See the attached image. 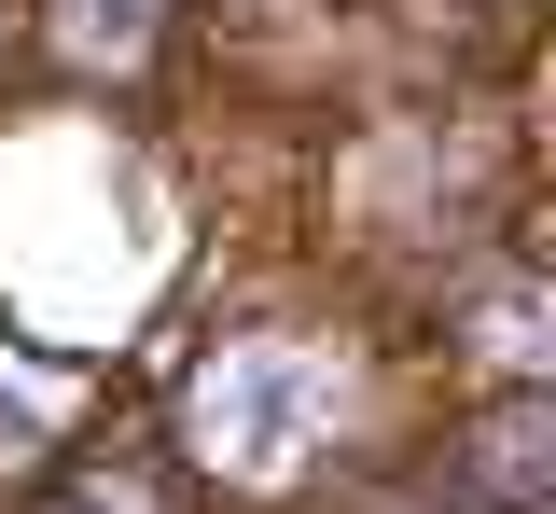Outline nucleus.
I'll use <instances>...</instances> for the list:
<instances>
[{"instance_id": "obj_1", "label": "nucleus", "mask_w": 556, "mask_h": 514, "mask_svg": "<svg viewBox=\"0 0 556 514\" xmlns=\"http://www.w3.org/2000/svg\"><path fill=\"white\" fill-rule=\"evenodd\" d=\"M306 403H320V375L292 362V348H251V362H223V375L195 389V432H208V459L278 473V459H292V432H306Z\"/></svg>"}, {"instance_id": "obj_2", "label": "nucleus", "mask_w": 556, "mask_h": 514, "mask_svg": "<svg viewBox=\"0 0 556 514\" xmlns=\"http://www.w3.org/2000/svg\"><path fill=\"white\" fill-rule=\"evenodd\" d=\"M139 14H153V0H70V42H84V56H126Z\"/></svg>"}]
</instances>
